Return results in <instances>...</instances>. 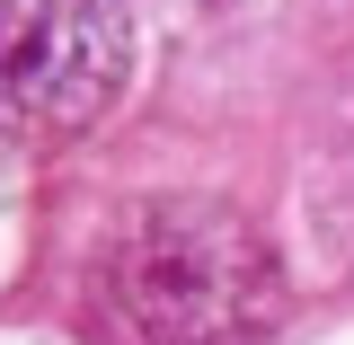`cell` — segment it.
Segmentation results:
<instances>
[{
    "mask_svg": "<svg viewBox=\"0 0 354 345\" xmlns=\"http://www.w3.org/2000/svg\"><path fill=\"white\" fill-rule=\"evenodd\" d=\"M106 345H248L274 328V265L213 204H169L115 230L97 274Z\"/></svg>",
    "mask_w": 354,
    "mask_h": 345,
    "instance_id": "1",
    "label": "cell"
},
{
    "mask_svg": "<svg viewBox=\"0 0 354 345\" xmlns=\"http://www.w3.org/2000/svg\"><path fill=\"white\" fill-rule=\"evenodd\" d=\"M133 62L115 0H0V133L88 124Z\"/></svg>",
    "mask_w": 354,
    "mask_h": 345,
    "instance_id": "2",
    "label": "cell"
}]
</instances>
